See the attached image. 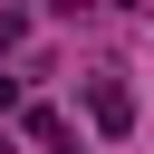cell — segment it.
Wrapping results in <instances>:
<instances>
[{
  "instance_id": "7a4b0ae2",
  "label": "cell",
  "mask_w": 154,
  "mask_h": 154,
  "mask_svg": "<svg viewBox=\"0 0 154 154\" xmlns=\"http://www.w3.org/2000/svg\"><path fill=\"white\" fill-rule=\"evenodd\" d=\"M10 106H19V77H0V116H10Z\"/></svg>"
},
{
  "instance_id": "6da1fadb",
  "label": "cell",
  "mask_w": 154,
  "mask_h": 154,
  "mask_svg": "<svg viewBox=\"0 0 154 154\" xmlns=\"http://www.w3.org/2000/svg\"><path fill=\"white\" fill-rule=\"evenodd\" d=\"M87 116H96L106 135H135V87H125L116 67H96V77H87Z\"/></svg>"
}]
</instances>
